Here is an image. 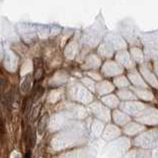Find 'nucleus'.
<instances>
[{
    "mask_svg": "<svg viewBox=\"0 0 158 158\" xmlns=\"http://www.w3.org/2000/svg\"><path fill=\"white\" fill-rule=\"evenodd\" d=\"M41 108H42L41 104H39V105H37L36 107H34V109H33V114H32V120H33V121H36L37 118L39 117L40 112H41Z\"/></svg>",
    "mask_w": 158,
    "mask_h": 158,
    "instance_id": "20e7f679",
    "label": "nucleus"
},
{
    "mask_svg": "<svg viewBox=\"0 0 158 158\" xmlns=\"http://www.w3.org/2000/svg\"><path fill=\"white\" fill-rule=\"evenodd\" d=\"M32 84H33V79H32V75L31 74H27L24 77V80L21 84V91L22 93L27 94L29 93V91L32 88Z\"/></svg>",
    "mask_w": 158,
    "mask_h": 158,
    "instance_id": "f257e3e1",
    "label": "nucleus"
},
{
    "mask_svg": "<svg viewBox=\"0 0 158 158\" xmlns=\"http://www.w3.org/2000/svg\"><path fill=\"white\" fill-rule=\"evenodd\" d=\"M25 158H31V150H28V151H27L26 155H25Z\"/></svg>",
    "mask_w": 158,
    "mask_h": 158,
    "instance_id": "0eeeda50",
    "label": "nucleus"
},
{
    "mask_svg": "<svg viewBox=\"0 0 158 158\" xmlns=\"http://www.w3.org/2000/svg\"><path fill=\"white\" fill-rule=\"evenodd\" d=\"M47 114H45L44 116L41 117V120L39 122V126H38V132H39L40 134H42L46 130V127L47 126Z\"/></svg>",
    "mask_w": 158,
    "mask_h": 158,
    "instance_id": "f03ea898",
    "label": "nucleus"
},
{
    "mask_svg": "<svg viewBox=\"0 0 158 158\" xmlns=\"http://www.w3.org/2000/svg\"><path fill=\"white\" fill-rule=\"evenodd\" d=\"M31 107H32V98H29L26 101V103H25V114H28Z\"/></svg>",
    "mask_w": 158,
    "mask_h": 158,
    "instance_id": "39448f33",
    "label": "nucleus"
},
{
    "mask_svg": "<svg viewBox=\"0 0 158 158\" xmlns=\"http://www.w3.org/2000/svg\"><path fill=\"white\" fill-rule=\"evenodd\" d=\"M5 85H6V80L4 77H0V91H3Z\"/></svg>",
    "mask_w": 158,
    "mask_h": 158,
    "instance_id": "423d86ee",
    "label": "nucleus"
},
{
    "mask_svg": "<svg viewBox=\"0 0 158 158\" xmlns=\"http://www.w3.org/2000/svg\"><path fill=\"white\" fill-rule=\"evenodd\" d=\"M42 75H44V69H42V63H40L38 65L36 62H35V72H34V77L36 81H39V80L42 79Z\"/></svg>",
    "mask_w": 158,
    "mask_h": 158,
    "instance_id": "7ed1b4c3",
    "label": "nucleus"
}]
</instances>
